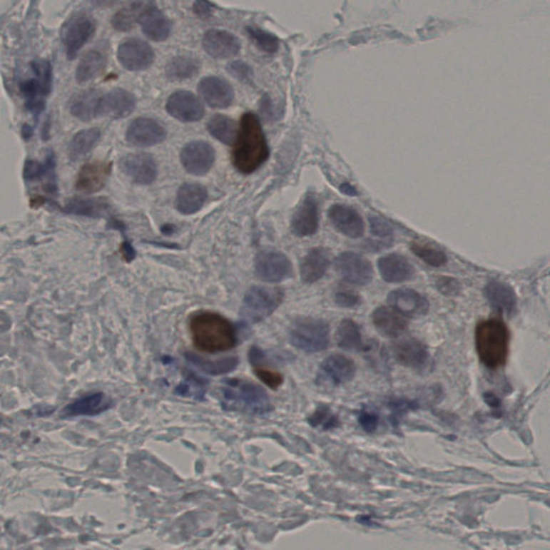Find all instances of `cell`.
<instances>
[{
  "mask_svg": "<svg viewBox=\"0 0 550 550\" xmlns=\"http://www.w3.org/2000/svg\"><path fill=\"white\" fill-rule=\"evenodd\" d=\"M184 356H185L186 360L194 365L197 369L203 371L205 375H212V377H218V375L233 372L239 365V358L235 356L225 357V358L218 359V360H210V359L203 358V357L190 352H186Z\"/></svg>",
  "mask_w": 550,
  "mask_h": 550,
  "instance_id": "obj_34",
  "label": "cell"
},
{
  "mask_svg": "<svg viewBox=\"0 0 550 550\" xmlns=\"http://www.w3.org/2000/svg\"><path fill=\"white\" fill-rule=\"evenodd\" d=\"M198 91L203 101L214 109H226L235 99L230 83L220 76H207L201 80Z\"/></svg>",
  "mask_w": 550,
  "mask_h": 550,
  "instance_id": "obj_17",
  "label": "cell"
},
{
  "mask_svg": "<svg viewBox=\"0 0 550 550\" xmlns=\"http://www.w3.org/2000/svg\"><path fill=\"white\" fill-rule=\"evenodd\" d=\"M215 161V151L205 141H192L180 152V163L188 173L203 176L211 170Z\"/></svg>",
  "mask_w": 550,
  "mask_h": 550,
  "instance_id": "obj_12",
  "label": "cell"
},
{
  "mask_svg": "<svg viewBox=\"0 0 550 550\" xmlns=\"http://www.w3.org/2000/svg\"><path fill=\"white\" fill-rule=\"evenodd\" d=\"M335 341L340 348L347 352H358L365 348L360 328L352 320H344L340 322L335 331Z\"/></svg>",
  "mask_w": 550,
  "mask_h": 550,
  "instance_id": "obj_37",
  "label": "cell"
},
{
  "mask_svg": "<svg viewBox=\"0 0 550 550\" xmlns=\"http://www.w3.org/2000/svg\"><path fill=\"white\" fill-rule=\"evenodd\" d=\"M167 137L163 125L152 118H140L133 121L126 131V140L131 146L148 148L161 143Z\"/></svg>",
  "mask_w": 550,
  "mask_h": 550,
  "instance_id": "obj_16",
  "label": "cell"
},
{
  "mask_svg": "<svg viewBox=\"0 0 550 550\" xmlns=\"http://www.w3.org/2000/svg\"><path fill=\"white\" fill-rule=\"evenodd\" d=\"M223 383L222 405L225 409L265 415L273 409L267 392L257 384L241 379H229Z\"/></svg>",
  "mask_w": 550,
  "mask_h": 550,
  "instance_id": "obj_4",
  "label": "cell"
},
{
  "mask_svg": "<svg viewBox=\"0 0 550 550\" xmlns=\"http://www.w3.org/2000/svg\"><path fill=\"white\" fill-rule=\"evenodd\" d=\"M475 345L482 362L496 370L506 363L509 332L506 325L498 318L482 320L475 329Z\"/></svg>",
  "mask_w": 550,
  "mask_h": 550,
  "instance_id": "obj_3",
  "label": "cell"
},
{
  "mask_svg": "<svg viewBox=\"0 0 550 550\" xmlns=\"http://www.w3.org/2000/svg\"><path fill=\"white\" fill-rule=\"evenodd\" d=\"M356 365L352 359L343 355L333 354L327 357L320 365V379L332 384L343 385L354 379Z\"/></svg>",
  "mask_w": 550,
  "mask_h": 550,
  "instance_id": "obj_21",
  "label": "cell"
},
{
  "mask_svg": "<svg viewBox=\"0 0 550 550\" xmlns=\"http://www.w3.org/2000/svg\"><path fill=\"white\" fill-rule=\"evenodd\" d=\"M193 344L207 354L227 352L238 343L235 325L220 314L200 311L193 314L188 322Z\"/></svg>",
  "mask_w": 550,
  "mask_h": 550,
  "instance_id": "obj_1",
  "label": "cell"
},
{
  "mask_svg": "<svg viewBox=\"0 0 550 550\" xmlns=\"http://www.w3.org/2000/svg\"><path fill=\"white\" fill-rule=\"evenodd\" d=\"M200 63L190 56H176L165 67L167 78L171 81H183L192 78L199 71Z\"/></svg>",
  "mask_w": 550,
  "mask_h": 550,
  "instance_id": "obj_39",
  "label": "cell"
},
{
  "mask_svg": "<svg viewBox=\"0 0 550 550\" xmlns=\"http://www.w3.org/2000/svg\"><path fill=\"white\" fill-rule=\"evenodd\" d=\"M396 360L407 368L422 369L427 365L429 352L426 346L416 339H405L394 345Z\"/></svg>",
  "mask_w": 550,
  "mask_h": 550,
  "instance_id": "obj_27",
  "label": "cell"
},
{
  "mask_svg": "<svg viewBox=\"0 0 550 550\" xmlns=\"http://www.w3.org/2000/svg\"><path fill=\"white\" fill-rule=\"evenodd\" d=\"M358 422L363 430L367 432H375L379 426L380 418L375 412L368 409H362L358 416Z\"/></svg>",
  "mask_w": 550,
  "mask_h": 550,
  "instance_id": "obj_49",
  "label": "cell"
},
{
  "mask_svg": "<svg viewBox=\"0 0 550 550\" xmlns=\"http://www.w3.org/2000/svg\"><path fill=\"white\" fill-rule=\"evenodd\" d=\"M137 101L129 91L116 88L103 95L99 116L110 118H124L131 116L135 110Z\"/></svg>",
  "mask_w": 550,
  "mask_h": 550,
  "instance_id": "obj_24",
  "label": "cell"
},
{
  "mask_svg": "<svg viewBox=\"0 0 550 550\" xmlns=\"http://www.w3.org/2000/svg\"><path fill=\"white\" fill-rule=\"evenodd\" d=\"M248 36L253 40L257 48L268 54H273L277 52L280 48V41L275 36L256 26H248L246 29Z\"/></svg>",
  "mask_w": 550,
  "mask_h": 550,
  "instance_id": "obj_42",
  "label": "cell"
},
{
  "mask_svg": "<svg viewBox=\"0 0 550 550\" xmlns=\"http://www.w3.org/2000/svg\"><path fill=\"white\" fill-rule=\"evenodd\" d=\"M290 341L292 346L307 354L322 352L330 344V327L318 318H297L290 326Z\"/></svg>",
  "mask_w": 550,
  "mask_h": 550,
  "instance_id": "obj_6",
  "label": "cell"
},
{
  "mask_svg": "<svg viewBox=\"0 0 550 550\" xmlns=\"http://www.w3.org/2000/svg\"><path fill=\"white\" fill-rule=\"evenodd\" d=\"M31 70L34 76L21 84V91L27 109L40 113L52 88V67L48 61H36L31 63Z\"/></svg>",
  "mask_w": 550,
  "mask_h": 550,
  "instance_id": "obj_7",
  "label": "cell"
},
{
  "mask_svg": "<svg viewBox=\"0 0 550 550\" xmlns=\"http://www.w3.org/2000/svg\"><path fill=\"white\" fill-rule=\"evenodd\" d=\"M161 233L165 235H171L172 233H174V226H172L171 224L163 225V226L161 227Z\"/></svg>",
  "mask_w": 550,
  "mask_h": 550,
  "instance_id": "obj_54",
  "label": "cell"
},
{
  "mask_svg": "<svg viewBox=\"0 0 550 550\" xmlns=\"http://www.w3.org/2000/svg\"><path fill=\"white\" fill-rule=\"evenodd\" d=\"M307 422L314 428H320L322 430H331L340 424L339 417L333 414L330 407L327 405H320L310 416Z\"/></svg>",
  "mask_w": 550,
  "mask_h": 550,
  "instance_id": "obj_43",
  "label": "cell"
},
{
  "mask_svg": "<svg viewBox=\"0 0 550 550\" xmlns=\"http://www.w3.org/2000/svg\"><path fill=\"white\" fill-rule=\"evenodd\" d=\"M107 58L101 51L91 50L81 59L76 67V78L78 83L94 80L105 70Z\"/></svg>",
  "mask_w": 550,
  "mask_h": 550,
  "instance_id": "obj_35",
  "label": "cell"
},
{
  "mask_svg": "<svg viewBox=\"0 0 550 550\" xmlns=\"http://www.w3.org/2000/svg\"><path fill=\"white\" fill-rule=\"evenodd\" d=\"M270 156V148L256 114H244L233 143V163L242 174H252L259 169Z\"/></svg>",
  "mask_w": 550,
  "mask_h": 550,
  "instance_id": "obj_2",
  "label": "cell"
},
{
  "mask_svg": "<svg viewBox=\"0 0 550 550\" xmlns=\"http://www.w3.org/2000/svg\"><path fill=\"white\" fill-rule=\"evenodd\" d=\"M335 267L344 281L354 285H368L375 275L370 261L356 253H342L335 258Z\"/></svg>",
  "mask_w": 550,
  "mask_h": 550,
  "instance_id": "obj_9",
  "label": "cell"
},
{
  "mask_svg": "<svg viewBox=\"0 0 550 550\" xmlns=\"http://www.w3.org/2000/svg\"><path fill=\"white\" fill-rule=\"evenodd\" d=\"M103 95L97 89L81 91L70 101V112L74 118L83 122H89L98 118Z\"/></svg>",
  "mask_w": 550,
  "mask_h": 550,
  "instance_id": "obj_28",
  "label": "cell"
},
{
  "mask_svg": "<svg viewBox=\"0 0 550 550\" xmlns=\"http://www.w3.org/2000/svg\"><path fill=\"white\" fill-rule=\"evenodd\" d=\"M335 302L339 307H345V309H352V307L360 305L361 298L354 290L339 287L335 292Z\"/></svg>",
  "mask_w": 550,
  "mask_h": 550,
  "instance_id": "obj_47",
  "label": "cell"
},
{
  "mask_svg": "<svg viewBox=\"0 0 550 550\" xmlns=\"http://www.w3.org/2000/svg\"><path fill=\"white\" fill-rule=\"evenodd\" d=\"M329 220L335 229L350 239H359L365 233V222L360 214L350 205L337 203L329 209Z\"/></svg>",
  "mask_w": 550,
  "mask_h": 550,
  "instance_id": "obj_19",
  "label": "cell"
},
{
  "mask_svg": "<svg viewBox=\"0 0 550 550\" xmlns=\"http://www.w3.org/2000/svg\"><path fill=\"white\" fill-rule=\"evenodd\" d=\"M411 250L427 265L439 268L447 263V257L441 248L424 241H414L411 243Z\"/></svg>",
  "mask_w": 550,
  "mask_h": 550,
  "instance_id": "obj_41",
  "label": "cell"
},
{
  "mask_svg": "<svg viewBox=\"0 0 550 550\" xmlns=\"http://www.w3.org/2000/svg\"><path fill=\"white\" fill-rule=\"evenodd\" d=\"M372 322L377 330L386 337H400L407 331L409 324L404 316L390 307H380L373 312Z\"/></svg>",
  "mask_w": 550,
  "mask_h": 550,
  "instance_id": "obj_29",
  "label": "cell"
},
{
  "mask_svg": "<svg viewBox=\"0 0 550 550\" xmlns=\"http://www.w3.org/2000/svg\"><path fill=\"white\" fill-rule=\"evenodd\" d=\"M165 110L180 122H198L205 116L200 99L188 91H178L168 98Z\"/></svg>",
  "mask_w": 550,
  "mask_h": 550,
  "instance_id": "obj_13",
  "label": "cell"
},
{
  "mask_svg": "<svg viewBox=\"0 0 550 550\" xmlns=\"http://www.w3.org/2000/svg\"><path fill=\"white\" fill-rule=\"evenodd\" d=\"M484 399H485L486 403H487L489 407H492V409H500L501 401L496 394H492V392H487V394H484Z\"/></svg>",
  "mask_w": 550,
  "mask_h": 550,
  "instance_id": "obj_53",
  "label": "cell"
},
{
  "mask_svg": "<svg viewBox=\"0 0 550 550\" xmlns=\"http://www.w3.org/2000/svg\"><path fill=\"white\" fill-rule=\"evenodd\" d=\"M118 58L129 71H142L154 63L155 53L148 42L139 38H129L118 46Z\"/></svg>",
  "mask_w": 550,
  "mask_h": 550,
  "instance_id": "obj_11",
  "label": "cell"
},
{
  "mask_svg": "<svg viewBox=\"0 0 550 550\" xmlns=\"http://www.w3.org/2000/svg\"><path fill=\"white\" fill-rule=\"evenodd\" d=\"M121 250H122L123 256H124V259L127 263H131V260L135 259L136 250L135 248H133V245H131V242L125 240V241L123 242Z\"/></svg>",
  "mask_w": 550,
  "mask_h": 550,
  "instance_id": "obj_52",
  "label": "cell"
},
{
  "mask_svg": "<svg viewBox=\"0 0 550 550\" xmlns=\"http://www.w3.org/2000/svg\"><path fill=\"white\" fill-rule=\"evenodd\" d=\"M255 274L265 283H280L292 275V265L287 256L279 250H261L255 257Z\"/></svg>",
  "mask_w": 550,
  "mask_h": 550,
  "instance_id": "obj_8",
  "label": "cell"
},
{
  "mask_svg": "<svg viewBox=\"0 0 550 550\" xmlns=\"http://www.w3.org/2000/svg\"><path fill=\"white\" fill-rule=\"evenodd\" d=\"M253 370H254L255 375H256L265 385L271 388V389H277V388L283 384V375H282L281 373L277 372V371L265 368L263 365H255V367H253Z\"/></svg>",
  "mask_w": 550,
  "mask_h": 550,
  "instance_id": "obj_45",
  "label": "cell"
},
{
  "mask_svg": "<svg viewBox=\"0 0 550 550\" xmlns=\"http://www.w3.org/2000/svg\"><path fill=\"white\" fill-rule=\"evenodd\" d=\"M112 171L109 161H93L85 163L76 176V188L83 194H94L105 188Z\"/></svg>",
  "mask_w": 550,
  "mask_h": 550,
  "instance_id": "obj_15",
  "label": "cell"
},
{
  "mask_svg": "<svg viewBox=\"0 0 550 550\" xmlns=\"http://www.w3.org/2000/svg\"><path fill=\"white\" fill-rule=\"evenodd\" d=\"M95 31L96 24L87 14H78L70 19L63 34V44L68 58L76 56L81 49L94 36Z\"/></svg>",
  "mask_w": 550,
  "mask_h": 550,
  "instance_id": "obj_10",
  "label": "cell"
},
{
  "mask_svg": "<svg viewBox=\"0 0 550 550\" xmlns=\"http://www.w3.org/2000/svg\"><path fill=\"white\" fill-rule=\"evenodd\" d=\"M377 268L384 281L387 283H403L413 279L415 268L407 257L400 254L385 255L377 260Z\"/></svg>",
  "mask_w": 550,
  "mask_h": 550,
  "instance_id": "obj_23",
  "label": "cell"
},
{
  "mask_svg": "<svg viewBox=\"0 0 550 550\" xmlns=\"http://www.w3.org/2000/svg\"><path fill=\"white\" fill-rule=\"evenodd\" d=\"M123 173L139 185H150L156 180L157 165L155 159L146 153L129 154L120 161Z\"/></svg>",
  "mask_w": 550,
  "mask_h": 550,
  "instance_id": "obj_14",
  "label": "cell"
},
{
  "mask_svg": "<svg viewBox=\"0 0 550 550\" xmlns=\"http://www.w3.org/2000/svg\"><path fill=\"white\" fill-rule=\"evenodd\" d=\"M101 137V133L98 128L84 129L76 133L68 146V156L70 161H78L88 154L98 143Z\"/></svg>",
  "mask_w": 550,
  "mask_h": 550,
  "instance_id": "obj_36",
  "label": "cell"
},
{
  "mask_svg": "<svg viewBox=\"0 0 550 550\" xmlns=\"http://www.w3.org/2000/svg\"><path fill=\"white\" fill-rule=\"evenodd\" d=\"M208 131L212 137L222 143L233 146L238 135V126L235 120L223 114H216L210 118L207 124Z\"/></svg>",
  "mask_w": 550,
  "mask_h": 550,
  "instance_id": "obj_38",
  "label": "cell"
},
{
  "mask_svg": "<svg viewBox=\"0 0 550 550\" xmlns=\"http://www.w3.org/2000/svg\"><path fill=\"white\" fill-rule=\"evenodd\" d=\"M285 292L280 287L254 286L246 292L242 301L240 315L250 324H257L279 309Z\"/></svg>",
  "mask_w": 550,
  "mask_h": 550,
  "instance_id": "obj_5",
  "label": "cell"
},
{
  "mask_svg": "<svg viewBox=\"0 0 550 550\" xmlns=\"http://www.w3.org/2000/svg\"><path fill=\"white\" fill-rule=\"evenodd\" d=\"M53 161L51 158L46 163H39L36 161H29L25 163L24 178L27 180H39L42 176L52 170Z\"/></svg>",
  "mask_w": 550,
  "mask_h": 550,
  "instance_id": "obj_46",
  "label": "cell"
},
{
  "mask_svg": "<svg viewBox=\"0 0 550 550\" xmlns=\"http://www.w3.org/2000/svg\"><path fill=\"white\" fill-rule=\"evenodd\" d=\"M341 190H342V193H344V194H348V190H350V194L356 195V192H355L354 188H350V186L348 185V184H344V185H342Z\"/></svg>",
  "mask_w": 550,
  "mask_h": 550,
  "instance_id": "obj_55",
  "label": "cell"
},
{
  "mask_svg": "<svg viewBox=\"0 0 550 550\" xmlns=\"http://www.w3.org/2000/svg\"><path fill=\"white\" fill-rule=\"evenodd\" d=\"M320 225L318 203L313 195H307L295 212L292 220V231L297 237H311L315 235Z\"/></svg>",
  "mask_w": 550,
  "mask_h": 550,
  "instance_id": "obj_22",
  "label": "cell"
},
{
  "mask_svg": "<svg viewBox=\"0 0 550 550\" xmlns=\"http://www.w3.org/2000/svg\"><path fill=\"white\" fill-rule=\"evenodd\" d=\"M388 303L401 315L412 318L424 315L430 307L426 297L409 288H401L390 292Z\"/></svg>",
  "mask_w": 550,
  "mask_h": 550,
  "instance_id": "obj_20",
  "label": "cell"
},
{
  "mask_svg": "<svg viewBox=\"0 0 550 550\" xmlns=\"http://www.w3.org/2000/svg\"><path fill=\"white\" fill-rule=\"evenodd\" d=\"M208 198L205 186L197 183H185L178 188L175 208L184 215L197 213L203 209Z\"/></svg>",
  "mask_w": 550,
  "mask_h": 550,
  "instance_id": "obj_30",
  "label": "cell"
},
{
  "mask_svg": "<svg viewBox=\"0 0 550 550\" xmlns=\"http://www.w3.org/2000/svg\"><path fill=\"white\" fill-rule=\"evenodd\" d=\"M227 71L243 83H250L254 78L252 68L241 61H233L227 66Z\"/></svg>",
  "mask_w": 550,
  "mask_h": 550,
  "instance_id": "obj_48",
  "label": "cell"
},
{
  "mask_svg": "<svg viewBox=\"0 0 550 550\" xmlns=\"http://www.w3.org/2000/svg\"><path fill=\"white\" fill-rule=\"evenodd\" d=\"M485 295L492 309L506 314L515 313L517 297L509 284L500 281L489 282L486 286Z\"/></svg>",
  "mask_w": 550,
  "mask_h": 550,
  "instance_id": "obj_32",
  "label": "cell"
},
{
  "mask_svg": "<svg viewBox=\"0 0 550 550\" xmlns=\"http://www.w3.org/2000/svg\"><path fill=\"white\" fill-rule=\"evenodd\" d=\"M148 3H133L118 10L112 18V26L118 31H128L139 22L140 16Z\"/></svg>",
  "mask_w": 550,
  "mask_h": 550,
  "instance_id": "obj_40",
  "label": "cell"
},
{
  "mask_svg": "<svg viewBox=\"0 0 550 550\" xmlns=\"http://www.w3.org/2000/svg\"><path fill=\"white\" fill-rule=\"evenodd\" d=\"M369 222H370L372 235L375 237L380 238L382 243L386 248L392 245V235H394V230H392V226L385 220H382L381 218H377V216H371V218H369Z\"/></svg>",
  "mask_w": 550,
  "mask_h": 550,
  "instance_id": "obj_44",
  "label": "cell"
},
{
  "mask_svg": "<svg viewBox=\"0 0 550 550\" xmlns=\"http://www.w3.org/2000/svg\"><path fill=\"white\" fill-rule=\"evenodd\" d=\"M193 9H194L195 14L201 19L209 18L210 16H212V12H213L211 4L205 3V1H196Z\"/></svg>",
  "mask_w": 550,
  "mask_h": 550,
  "instance_id": "obj_51",
  "label": "cell"
},
{
  "mask_svg": "<svg viewBox=\"0 0 550 550\" xmlns=\"http://www.w3.org/2000/svg\"><path fill=\"white\" fill-rule=\"evenodd\" d=\"M113 405L112 400L103 392L87 394L67 405L63 415L67 417L74 416H96L109 409Z\"/></svg>",
  "mask_w": 550,
  "mask_h": 550,
  "instance_id": "obj_31",
  "label": "cell"
},
{
  "mask_svg": "<svg viewBox=\"0 0 550 550\" xmlns=\"http://www.w3.org/2000/svg\"><path fill=\"white\" fill-rule=\"evenodd\" d=\"M203 46L208 55L216 59H228L239 54L241 44L233 34L222 29H211L203 38Z\"/></svg>",
  "mask_w": 550,
  "mask_h": 550,
  "instance_id": "obj_18",
  "label": "cell"
},
{
  "mask_svg": "<svg viewBox=\"0 0 550 550\" xmlns=\"http://www.w3.org/2000/svg\"><path fill=\"white\" fill-rule=\"evenodd\" d=\"M330 253L327 248H312L300 263V277L303 283L320 281L330 267Z\"/></svg>",
  "mask_w": 550,
  "mask_h": 550,
  "instance_id": "obj_25",
  "label": "cell"
},
{
  "mask_svg": "<svg viewBox=\"0 0 550 550\" xmlns=\"http://www.w3.org/2000/svg\"><path fill=\"white\" fill-rule=\"evenodd\" d=\"M389 407L394 418H399V416L417 409L418 405L414 401L407 400V399H394L390 401Z\"/></svg>",
  "mask_w": 550,
  "mask_h": 550,
  "instance_id": "obj_50",
  "label": "cell"
},
{
  "mask_svg": "<svg viewBox=\"0 0 550 550\" xmlns=\"http://www.w3.org/2000/svg\"><path fill=\"white\" fill-rule=\"evenodd\" d=\"M139 23L146 37L154 41H163L171 33V22L154 4L148 3L140 16Z\"/></svg>",
  "mask_w": 550,
  "mask_h": 550,
  "instance_id": "obj_26",
  "label": "cell"
},
{
  "mask_svg": "<svg viewBox=\"0 0 550 550\" xmlns=\"http://www.w3.org/2000/svg\"><path fill=\"white\" fill-rule=\"evenodd\" d=\"M63 211L87 218H105L111 211V205L105 198H72L66 203Z\"/></svg>",
  "mask_w": 550,
  "mask_h": 550,
  "instance_id": "obj_33",
  "label": "cell"
}]
</instances>
